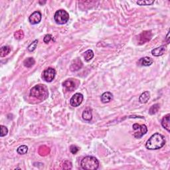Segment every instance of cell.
Segmentation results:
<instances>
[{
    "label": "cell",
    "instance_id": "obj_1",
    "mask_svg": "<svg viewBox=\"0 0 170 170\" xmlns=\"http://www.w3.org/2000/svg\"><path fill=\"white\" fill-rule=\"evenodd\" d=\"M166 144L165 137L159 133H155L153 134L146 144L147 149L154 150L161 148Z\"/></svg>",
    "mask_w": 170,
    "mask_h": 170
},
{
    "label": "cell",
    "instance_id": "obj_2",
    "mask_svg": "<svg viewBox=\"0 0 170 170\" xmlns=\"http://www.w3.org/2000/svg\"><path fill=\"white\" fill-rule=\"evenodd\" d=\"M49 95V92L46 86L43 85H37L33 87L30 90V96L41 100L46 99Z\"/></svg>",
    "mask_w": 170,
    "mask_h": 170
},
{
    "label": "cell",
    "instance_id": "obj_3",
    "mask_svg": "<svg viewBox=\"0 0 170 170\" xmlns=\"http://www.w3.org/2000/svg\"><path fill=\"white\" fill-rule=\"evenodd\" d=\"M80 166L83 169L96 170L99 167V161L95 157L87 156L81 160Z\"/></svg>",
    "mask_w": 170,
    "mask_h": 170
},
{
    "label": "cell",
    "instance_id": "obj_4",
    "mask_svg": "<svg viewBox=\"0 0 170 170\" xmlns=\"http://www.w3.org/2000/svg\"><path fill=\"white\" fill-rule=\"evenodd\" d=\"M54 19L57 24L63 25L67 23L69 19V15L64 9H59L55 13Z\"/></svg>",
    "mask_w": 170,
    "mask_h": 170
},
{
    "label": "cell",
    "instance_id": "obj_5",
    "mask_svg": "<svg viewBox=\"0 0 170 170\" xmlns=\"http://www.w3.org/2000/svg\"><path fill=\"white\" fill-rule=\"evenodd\" d=\"M133 130H134V136L137 139L141 138L144 135L147 133L148 132V128L145 124H142L139 125L138 124H134L133 126Z\"/></svg>",
    "mask_w": 170,
    "mask_h": 170
},
{
    "label": "cell",
    "instance_id": "obj_6",
    "mask_svg": "<svg viewBox=\"0 0 170 170\" xmlns=\"http://www.w3.org/2000/svg\"><path fill=\"white\" fill-rule=\"evenodd\" d=\"M55 75H56V70L53 68L49 67L44 70L43 73L42 77L45 81L50 83L52 82L53 79H54Z\"/></svg>",
    "mask_w": 170,
    "mask_h": 170
},
{
    "label": "cell",
    "instance_id": "obj_7",
    "mask_svg": "<svg viewBox=\"0 0 170 170\" xmlns=\"http://www.w3.org/2000/svg\"><path fill=\"white\" fill-rule=\"evenodd\" d=\"M83 95L80 93H76L72 96L70 100V105L73 107H77L80 106L83 101Z\"/></svg>",
    "mask_w": 170,
    "mask_h": 170
},
{
    "label": "cell",
    "instance_id": "obj_8",
    "mask_svg": "<svg viewBox=\"0 0 170 170\" xmlns=\"http://www.w3.org/2000/svg\"><path fill=\"white\" fill-rule=\"evenodd\" d=\"M152 33L151 31H144L141 34L139 35L138 36V44L142 45L146 43V42L149 41L152 39Z\"/></svg>",
    "mask_w": 170,
    "mask_h": 170
},
{
    "label": "cell",
    "instance_id": "obj_9",
    "mask_svg": "<svg viewBox=\"0 0 170 170\" xmlns=\"http://www.w3.org/2000/svg\"><path fill=\"white\" fill-rule=\"evenodd\" d=\"M83 63L80 59H76L73 60L70 66V69L73 72H76L79 70L83 67Z\"/></svg>",
    "mask_w": 170,
    "mask_h": 170
},
{
    "label": "cell",
    "instance_id": "obj_10",
    "mask_svg": "<svg viewBox=\"0 0 170 170\" xmlns=\"http://www.w3.org/2000/svg\"><path fill=\"white\" fill-rule=\"evenodd\" d=\"M42 18L41 14L39 11H35L29 16V22L32 25H35L39 23Z\"/></svg>",
    "mask_w": 170,
    "mask_h": 170
},
{
    "label": "cell",
    "instance_id": "obj_11",
    "mask_svg": "<svg viewBox=\"0 0 170 170\" xmlns=\"http://www.w3.org/2000/svg\"><path fill=\"white\" fill-rule=\"evenodd\" d=\"M63 85L68 90H69V91L74 90L75 88H77V85H76L75 81L73 79L66 80L65 82L63 83Z\"/></svg>",
    "mask_w": 170,
    "mask_h": 170
},
{
    "label": "cell",
    "instance_id": "obj_12",
    "mask_svg": "<svg viewBox=\"0 0 170 170\" xmlns=\"http://www.w3.org/2000/svg\"><path fill=\"white\" fill-rule=\"evenodd\" d=\"M166 50V47L165 45H162L159 47H157L156 49H154L152 51V55L155 56V57H159V56L163 55L165 51Z\"/></svg>",
    "mask_w": 170,
    "mask_h": 170
},
{
    "label": "cell",
    "instance_id": "obj_13",
    "mask_svg": "<svg viewBox=\"0 0 170 170\" xmlns=\"http://www.w3.org/2000/svg\"><path fill=\"white\" fill-rule=\"evenodd\" d=\"M83 118L86 121H90L92 118V110L90 108H86L83 112Z\"/></svg>",
    "mask_w": 170,
    "mask_h": 170
},
{
    "label": "cell",
    "instance_id": "obj_14",
    "mask_svg": "<svg viewBox=\"0 0 170 170\" xmlns=\"http://www.w3.org/2000/svg\"><path fill=\"white\" fill-rule=\"evenodd\" d=\"M113 95L110 92H104L102 96H101V101L103 103H108L110 102V101L112 100Z\"/></svg>",
    "mask_w": 170,
    "mask_h": 170
},
{
    "label": "cell",
    "instance_id": "obj_15",
    "mask_svg": "<svg viewBox=\"0 0 170 170\" xmlns=\"http://www.w3.org/2000/svg\"><path fill=\"white\" fill-rule=\"evenodd\" d=\"M169 116L170 115L168 114L166 116H165L161 120V125L168 132L170 130V123H169Z\"/></svg>",
    "mask_w": 170,
    "mask_h": 170
},
{
    "label": "cell",
    "instance_id": "obj_16",
    "mask_svg": "<svg viewBox=\"0 0 170 170\" xmlns=\"http://www.w3.org/2000/svg\"><path fill=\"white\" fill-rule=\"evenodd\" d=\"M150 98V93H149L148 91H146V92H143L140 95L139 98V101L140 103L145 104L148 102V101Z\"/></svg>",
    "mask_w": 170,
    "mask_h": 170
},
{
    "label": "cell",
    "instance_id": "obj_17",
    "mask_svg": "<svg viewBox=\"0 0 170 170\" xmlns=\"http://www.w3.org/2000/svg\"><path fill=\"white\" fill-rule=\"evenodd\" d=\"M153 60H152L150 57H146L144 58H142L139 60V63L142 66H145V67H148V66L151 65L153 63Z\"/></svg>",
    "mask_w": 170,
    "mask_h": 170
},
{
    "label": "cell",
    "instance_id": "obj_18",
    "mask_svg": "<svg viewBox=\"0 0 170 170\" xmlns=\"http://www.w3.org/2000/svg\"><path fill=\"white\" fill-rule=\"evenodd\" d=\"M35 61L33 58H31V57H29V58H27V59H25L23 62V64L24 66L25 67L27 68H31L33 66L35 65Z\"/></svg>",
    "mask_w": 170,
    "mask_h": 170
},
{
    "label": "cell",
    "instance_id": "obj_19",
    "mask_svg": "<svg viewBox=\"0 0 170 170\" xmlns=\"http://www.w3.org/2000/svg\"><path fill=\"white\" fill-rule=\"evenodd\" d=\"M10 52H11V48L9 46H4L1 48V50H0V56L1 57H6Z\"/></svg>",
    "mask_w": 170,
    "mask_h": 170
},
{
    "label": "cell",
    "instance_id": "obj_20",
    "mask_svg": "<svg viewBox=\"0 0 170 170\" xmlns=\"http://www.w3.org/2000/svg\"><path fill=\"white\" fill-rule=\"evenodd\" d=\"M83 56L86 61H90L94 57V53L92 50H87L84 53Z\"/></svg>",
    "mask_w": 170,
    "mask_h": 170
},
{
    "label": "cell",
    "instance_id": "obj_21",
    "mask_svg": "<svg viewBox=\"0 0 170 170\" xmlns=\"http://www.w3.org/2000/svg\"><path fill=\"white\" fill-rule=\"evenodd\" d=\"M159 109V105H158V104H156V105L152 106L151 108H149V114L151 115H155V114L158 112Z\"/></svg>",
    "mask_w": 170,
    "mask_h": 170
},
{
    "label": "cell",
    "instance_id": "obj_22",
    "mask_svg": "<svg viewBox=\"0 0 170 170\" xmlns=\"http://www.w3.org/2000/svg\"><path fill=\"white\" fill-rule=\"evenodd\" d=\"M17 153L20 155H23L27 154V152H28V148L27 146L25 145H22L21 146H19L17 149Z\"/></svg>",
    "mask_w": 170,
    "mask_h": 170
},
{
    "label": "cell",
    "instance_id": "obj_23",
    "mask_svg": "<svg viewBox=\"0 0 170 170\" xmlns=\"http://www.w3.org/2000/svg\"><path fill=\"white\" fill-rule=\"evenodd\" d=\"M37 44H38V41L35 40L32 43L30 44L29 46L28 47V50H29V51L32 52V51H35V49L37 48Z\"/></svg>",
    "mask_w": 170,
    "mask_h": 170
},
{
    "label": "cell",
    "instance_id": "obj_24",
    "mask_svg": "<svg viewBox=\"0 0 170 170\" xmlns=\"http://www.w3.org/2000/svg\"><path fill=\"white\" fill-rule=\"evenodd\" d=\"M154 3V1H137V4L139 5V6H150V5L153 4Z\"/></svg>",
    "mask_w": 170,
    "mask_h": 170
},
{
    "label": "cell",
    "instance_id": "obj_25",
    "mask_svg": "<svg viewBox=\"0 0 170 170\" xmlns=\"http://www.w3.org/2000/svg\"><path fill=\"white\" fill-rule=\"evenodd\" d=\"M14 36L15 37H16V39L19 40V39H21L22 38L24 37V33L22 30H19V31H17L15 33Z\"/></svg>",
    "mask_w": 170,
    "mask_h": 170
},
{
    "label": "cell",
    "instance_id": "obj_26",
    "mask_svg": "<svg viewBox=\"0 0 170 170\" xmlns=\"http://www.w3.org/2000/svg\"><path fill=\"white\" fill-rule=\"evenodd\" d=\"M7 133H8V130L5 126L1 125V133H0V136L4 137L6 136Z\"/></svg>",
    "mask_w": 170,
    "mask_h": 170
},
{
    "label": "cell",
    "instance_id": "obj_27",
    "mask_svg": "<svg viewBox=\"0 0 170 170\" xmlns=\"http://www.w3.org/2000/svg\"><path fill=\"white\" fill-rule=\"evenodd\" d=\"M78 148L77 146H75V145H72V146H70V152L73 154H76L77 153V152H78Z\"/></svg>",
    "mask_w": 170,
    "mask_h": 170
},
{
    "label": "cell",
    "instance_id": "obj_28",
    "mask_svg": "<svg viewBox=\"0 0 170 170\" xmlns=\"http://www.w3.org/2000/svg\"><path fill=\"white\" fill-rule=\"evenodd\" d=\"M51 39H52V35H50V34H48L45 36L43 41H44V43H45L47 44V43H49L51 41Z\"/></svg>",
    "mask_w": 170,
    "mask_h": 170
}]
</instances>
